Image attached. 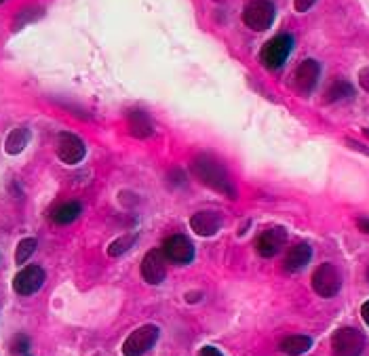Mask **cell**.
Wrapping results in <instances>:
<instances>
[{"label": "cell", "instance_id": "cell-1", "mask_svg": "<svg viewBox=\"0 0 369 356\" xmlns=\"http://www.w3.org/2000/svg\"><path fill=\"white\" fill-rule=\"evenodd\" d=\"M192 175L196 177L203 186H207L213 192H219L228 198H237V188L230 180V173L226 171V167L213 158L211 154H201L196 156L190 165Z\"/></svg>", "mask_w": 369, "mask_h": 356}, {"label": "cell", "instance_id": "cell-2", "mask_svg": "<svg viewBox=\"0 0 369 356\" xmlns=\"http://www.w3.org/2000/svg\"><path fill=\"white\" fill-rule=\"evenodd\" d=\"M291 51H294V36L291 34H278L264 45V49L260 53V62L268 70H276L287 62Z\"/></svg>", "mask_w": 369, "mask_h": 356}, {"label": "cell", "instance_id": "cell-3", "mask_svg": "<svg viewBox=\"0 0 369 356\" xmlns=\"http://www.w3.org/2000/svg\"><path fill=\"white\" fill-rule=\"evenodd\" d=\"M274 15L276 11L270 0H251L243 9V23L253 32H264L274 23Z\"/></svg>", "mask_w": 369, "mask_h": 356}, {"label": "cell", "instance_id": "cell-4", "mask_svg": "<svg viewBox=\"0 0 369 356\" xmlns=\"http://www.w3.org/2000/svg\"><path fill=\"white\" fill-rule=\"evenodd\" d=\"M365 348V337L355 327H342L331 335L333 356H361Z\"/></svg>", "mask_w": 369, "mask_h": 356}, {"label": "cell", "instance_id": "cell-5", "mask_svg": "<svg viewBox=\"0 0 369 356\" xmlns=\"http://www.w3.org/2000/svg\"><path fill=\"white\" fill-rule=\"evenodd\" d=\"M340 287H342V276H340L337 268L333 263H321L319 268L312 274V289L317 295L329 300L333 295H337Z\"/></svg>", "mask_w": 369, "mask_h": 356}, {"label": "cell", "instance_id": "cell-6", "mask_svg": "<svg viewBox=\"0 0 369 356\" xmlns=\"http://www.w3.org/2000/svg\"><path fill=\"white\" fill-rule=\"evenodd\" d=\"M158 340V327L156 324H144V327L135 329L123 344L125 356H144L150 348H154Z\"/></svg>", "mask_w": 369, "mask_h": 356}, {"label": "cell", "instance_id": "cell-7", "mask_svg": "<svg viewBox=\"0 0 369 356\" xmlns=\"http://www.w3.org/2000/svg\"><path fill=\"white\" fill-rule=\"evenodd\" d=\"M321 76V66L317 59H304L294 72V88L300 95H310Z\"/></svg>", "mask_w": 369, "mask_h": 356}, {"label": "cell", "instance_id": "cell-8", "mask_svg": "<svg viewBox=\"0 0 369 356\" xmlns=\"http://www.w3.org/2000/svg\"><path fill=\"white\" fill-rule=\"evenodd\" d=\"M163 255L165 259L169 261H174L178 265H186L194 259V247L192 243L186 239L184 234H174V236H169V239L163 243Z\"/></svg>", "mask_w": 369, "mask_h": 356}, {"label": "cell", "instance_id": "cell-9", "mask_svg": "<svg viewBox=\"0 0 369 356\" xmlns=\"http://www.w3.org/2000/svg\"><path fill=\"white\" fill-rule=\"evenodd\" d=\"M45 285V270L40 265H25L13 278V289L17 295H34Z\"/></svg>", "mask_w": 369, "mask_h": 356}, {"label": "cell", "instance_id": "cell-10", "mask_svg": "<svg viewBox=\"0 0 369 356\" xmlns=\"http://www.w3.org/2000/svg\"><path fill=\"white\" fill-rule=\"evenodd\" d=\"M55 150H58L60 161L66 163V165H78L84 158V154H87V147H84L82 139L72 135V133H62L58 137Z\"/></svg>", "mask_w": 369, "mask_h": 356}, {"label": "cell", "instance_id": "cell-11", "mask_svg": "<svg viewBox=\"0 0 369 356\" xmlns=\"http://www.w3.org/2000/svg\"><path fill=\"white\" fill-rule=\"evenodd\" d=\"M141 278H144L148 285H158L165 281L167 274V263H165V255L160 249H152L146 253V257L141 259Z\"/></svg>", "mask_w": 369, "mask_h": 356}, {"label": "cell", "instance_id": "cell-12", "mask_svg": "<svg viewBox=\"0 0 369 356\" xmlns=\"http://www.w3.org/2000/svg\"><path fill=\"white\" fill-rule=\"evenodd\" d=\"M285 241H287V232L285 230H283V228H268L258 236V241H255V249H258V253L262 257H274L283 249Z\"/></svg>", "mask_w": 369, "mask_h": 356}, {"label": "cell", "instance_id": "cell-13", "mask_svg": "<svg viewBox=\"0 0 369 356\" xmlns=\"http://www.w3.org/2000/svg\"><path fill=\"white\" fill-rule=\"evenodd\" d=\"M190 228L198 236H213L222 228V215L215 211H198L190 217Z\"/></svg>", "mask_w": 369, "mask_h": 356}, {"label": "cell", "instance_id": "cell-14", "mask_svg": "<svg viewBox=\"0 0 369 356\" xmlns=\"http://www.w3.org/2000/svg\"><path fill=\"white\" fill-rule=\"evenodd\" d=\"M127 129L137 139H146V137H150L154 133L150 116L144 110H137V108L129 110V114H127Z\"/></svg>", "mask_w": 369, "mask_h": 356}, {"label": "cell", "instance_id": "cell-15", "mask_svg": "<svg viewBox=\"0 0 369 356\" xmlns=\"http://www.w3.org/2000/svg\"><path fill=\"white\" fill-rule=\"evenodd\" d=\"M310 257H312L310 245H306V243L294 245V247L287 251V255H285V270H287V272H300V270H304L306 263L310 261Z\"/></svg>", "mask_w": 369, "mask_h": 356}, {"label": "cell", "instance_id": "cell-16", "mask_svg": "<svg viewBox=\"0 0 369 356\" xmlns=\"http://www.w3.org/2000/svg\"><path fill=\"white\" fill-rule=\"evenodd\" d=\"M80 211H82L80 202L68 200V202H62L60 206H55L53 213H51V219L60 226H68V224H72L80 217Z\"/></svg>", "mask_w": 369, "mask_h": 356}, {"label": "cell", "instance_id": "cell-17", "mask_svg": "<svg viewBox=\"0 0 369 356\" xmlns=\"http://www.w3.org/2000/svg\"><path fill=\"white\" fill-rule=\"evenodd\" d=\"M310 348H312V340L308 335H289L278 346V350L287 356H300V354L308 352Z\"/></svg>", "mask_w": 369, "mask_h": 356}, {"label": "cell", "instance_id": "cell-18", "mask_svg": "<svg viewBox=\"0 0 369 356\" xmlns=\"http://www.w3.org/2000/svg\"><path fill=\"white\" fill-rule=\"evenodd\" d=\"M27 141H30V129L25 127H17L9 133L7 141H5V150L9 154H19L23 147L27 145Z\"/></svg>", "mask_w": 369, "mask_h": 356}, {"label": "cell", "instance_id": "cell-19", "mask_svg": "<svg viewBox=\"0 0 369 356\" xmlns=\"http://www.w3.org/2000/svg\"><path fill=\"white\" fill-rule=\"evenodd\" d=\"M355 91H353V84L348 80H335L327 86L325 91V104H331V102H340V99H346V97H353Z\"/></svg>", "mask_w": 369, "mask_h": 356}, {"label": "cell", "instance_id": "cell-20", "mask_svg": "<svg viewBox=\"0 0 369 356\" xmlns=\"http://www.w3.org/2000/svg\"><path fill=\"white\" fill-rule=\"evenodd\" d=\"M135 241H137V234H125V236H121V239H117V241L110 243L108 255H110V257H119V255L127 253V251L135 245Z\"/></svg>", "mask_w": 369, "mask_h": 356}, {"label": "cell", "instance_id": "cell-21", "mask_svg": "<svg viewBox=\"0 0 369 356\" xmlns=\"http://www.w3.org/2000/svg\"><path fill=\"white\" fill-rule=\"evenodd\" d=\"M36 239H23V241H19V245H17V251H15V261L21 265V263H25L27 259L32 257V253L36 251Z\"/></svg>", "mask_w": 369, "mask_h": 356}, {"label": "cell", "instance_id": "cell-22", "mask_svg": "<svg viewBox=\"0 0 369 356\" xmlns=\"http://www.w3.org/2000/svg\"><path fill=\"white\" fill-rule=\"evenodd\" d=\"M11 348H13V352L15 354H19V356H25L27 354V350H30V340H27V335H15L13 337V342H11Z\"/></svg>", "mask_w": 369, "mask_h": 356}, {"label": "cell", "instance_id": "cell-23", "mask_svg": "<svg viewBox=\"0 0 369 356\" xmlns=\"http://www.w3.org/2000/svg\"><path fill=\"white\" fill-rule=\"evenodd\" d=\"M315 3H317V0H294V7H296L298 13H306Z\"/></svg>", "mask_w": 369, "mask_h": 356}, {"label": "cell", "instance_id": "cell-24", "mask_svg": "<svg viewBox=\"0 0 369 356\" xmlns=\"http://www.w3.org/2000/svg\"><path fill=\"white\" fill-rule=\"evenodd\" d=\"M359 84H361L363 91H367V93H369V66H367V68H363V70L359 72Z\"/></svg>", "mask_w": 369, "mask_h": 356}, {"label": "cell", "instance_id": "cell-25", "mask_svg": "<svg viewBox=\"0 0 369 356\" xmlns=\"http://www.w3.org/2000/svg\"><path fill=\"white\" fill-rule=\"evenodd\" d=\"M171 182H174V184H184V182H186V175H184L182 169H174V171H171Z\"/></svg>", "mask_w": 369, "mask_h": 356}, {"label": "cell", "instance_id": "cell-26", "mask_svg": "<svg viewBox=\"0 0 369 356\" xmlns=\"http://www.w3.org/2000/svg\"><path fill=\"white\" fill-rule=\"evenodd\" d=\"M198 356H224L217 348H213V346H205L201 352H198Z\"/></svg>", "mask_w": 369, "mask_h": 356}, {"label": "cell", "instance_id": "cell-27", "mask_svg": "<svg viewBox=\"0 0 369 356\" xmlns=\"http://www.w3.org/2000/svg\"><path fill=\"white\" fill-rule=\"evenodd\" d=\"M361 316H363V320H365V324L369 327V300L361 306Z\"/></svg>", "mask_w": 369, "mask_h": 356}, {"label": "cell", "instance_id": "cell-28", "mask_svg": "<svg viewBox=\"0 0 369 356\" xmlns=\"http://www.w3.org/2000/svg\"><path fill=\"white\" fill-rule=\"evenodd\" d=\"M186 300H188L190 304H194V302L201 300V293H198V291H196V293H194V291H190V293L186 295Z\"/></svg>", "mask_w": 369, "mask_h": 356}, {"label": "cell", "instance_id": "cell-29", "mask_svg": "<svg viewBox=\"0 0 369 356\" xmlns=\"http://www.w3.org/2000/svg\"><path fill=\"white\" fill-rule=\"evenodd\" d=\"M357 226H359V230H361V232L369 234V219H359V222H357Z\"/></svg>", "mask_w": 369, "mask_h": 356}, {"label": "cell", "instance_id": "cell-30", "mask_svg": "<svg viewBox=\"0 0 369 356\" xmlns=\"http://www.w3.org/2000/svg\"><path fill=\"white\" fill-rule=\"evenodd\" d=\"M363 135H365V137L369 139V129H363Z\"/></svg>", "mask_w": 369, "mask_h": 356}, {"label": "cell", "instance_id": "cell-31", "mask_svg": "<svg viewBox=\"0 0 369 356\" xmlns=\"http://www.w3.org/2000/svg\"><path fill=\"white\" fill-rule=\"evenodd\" d=\"M367 281H369V270H367Z\"/></svg>", "mask_w": 369, "mask_h": 356}, {"label": "cell", "instance_id": "cell-32", "mask_svg": "<svg viewBox=\"0 0 369 356\" xmlns=\"http://www.w3.org/2000/svg\"><path fill=\"white\" fill-rule=\"evenodd\" d=\"M3 3H5V0H0V5H3Z\"/></svg>", "mask_w": 369, "mask_h": 356}]
</instances>
